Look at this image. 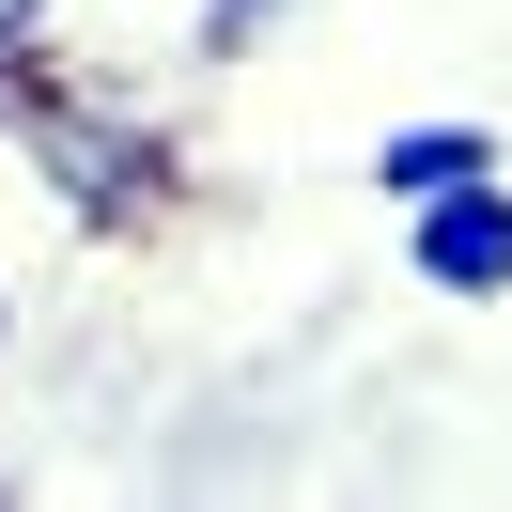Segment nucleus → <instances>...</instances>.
Returning <instances> with one entry per match:
<instances>
[{"label":"nucleus","mask_w":512,"mask_h":512,"mask_svg":"<svg viewBox=\"0 0 512 512\" xmlns=\"http://www.w3.org/2000/svg\"><path fill=\"white\" fill-rule=\"evenodd\" d=\"M466 171H497L481 125H388V140H373V187H388V202H435V187H466Z\"/></svg>","instance_id":"nucleus-3"},{"label":"nucleus","mask_w":512,"mask_h":512,"mask_svg":"<svg viewBox=\"0 0 512 512\" xmlns=\"http://www.w3.org/2000/svg\"><path fill=\"white\" fill-rule=\"evenodd\" d=\"M0 342H16V295H0Z\"/></svg>","instance_id":"nucleus-7"},{"label":"nucleus","mask_w":512,"mask_h":512,"mask_svg":"<svg viewBox=\"0 0 512 512\" xmlns=\"http://www.w3.org/2000/svg\"><path fill=\"white\" fill-rule=\"evenodd\" d=\"M47 16L63 0H0V63H47Z\"/></svg>","instance_id":"nucleus-5"},{"label":"nucleus","mask_w":512,"mask_h":512,"mask_svg":"<svg viewBox=\"0 0 512 512\" xmlns=\"http://www.w3.org/2000/svg\"><path fill=\"white\" fill-rule=\"evenodd\" d=\"M16 94H32V63H0V140H16Z\"/></svg>","instance_id":"nucleus-6"},{"label":"nucleus","mask_w":512,"mask_h":512,"mask_svg":"<svg viewBox=\"0 0 512 512\" xmlns=\"http://www.w3.org/2000/svg\"><path fill=\"white\" fill-rule=\"evenodd\" d=\"M404 264H419V295H512V171L404 202Z\"/></svg>","instance_id":"nucleus-2"},{"label":"nucleus","mask_w":512,"mask_h":512,"mask_svg":"<svg viewBox=\"0 0 512 512\" xmlns=\"http://www.w3.org/2000/svg\"><path fill=\"white\" fill-rule=\"evenodd\" d=\"M16 156H47V187H63L78 218H156V125H125L109 94H63L47 63H32V94H16Z\"/></svg>","instance_id":"nucleus-1"},{"label":"nucleus","mask_w":512,"mask_h":512,"mask_svg":"<svg viewBox=\"0 0 512 512\" xmlns=\"http://www.w3.org/2000/svg\"><path fill=\"white\" fill-rule=\"evenodd\" d=\"M280 16H295V0H202V63H249Z\"/></svg>","instance_id":"nucleus-4"}]
</instances>
